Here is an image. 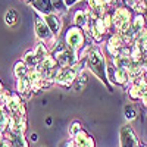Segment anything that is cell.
Here are the masks:
<instances>
[{
    "label": "cell",
    "mask_w": 147,
    "mask_h": 147,
    "mask_svg": "<svg viewBox=\"0 0 147 147\" xmlns=\"http://www.w3.org/2000/svg\"><path fill=\"white\" fill-rule=\"evenodd\" d=\"M87 66L91 72H94L105 84H106V68H105V59L99 52H90L87 57ZM107 85V84H106Z\"/></svg>",
    "instance_id": "cell-1"
},
{
    "label": "cell",
    "mask_w": 147,
    "mask_h": 147,
    "mask_svg": "<svg viewBox=\"0 0 147 147\" xmlns=\"http://www.w3.org/2000/svg\"><path fill=\"white\" fill-rule=\"evenodd\" d=\"M53 57L57 60V63L60 66H72L74 63H75V55H74V50L72 49H69L68 46H59L57 49H55L53 52Z\"/></svg>",
    "instance_id": "cell-2"
},
{
    "label": "cell",
    "mask_w": 147,
    "mask_h": 147,
    "mask_svg": "<svg viewBox=\"0 0 147 147\" xmlns=\"http://www.w3.org/2000/svg\"><path fill=\"white\" fill-rule=\"evenodd\" d=\"M84 34L81 31L80 27H72L66 31V46L69 49H72L74 52L80 50V49L84 46Z\"/></svg>",
    "instance_id": "cell-3"
},
{
    "label": "cell",
    "mask_w": 147,
    "mask_h": 147,
    "mask_svg": "<svg viewBox=\"0 0 147 147\" xmlns=\"http://www.w3.org/2000/svg\"><path fill=\"white\" fill-rule=\"evenodd\" d=\"M112 21L115 24V27L121 31V32H125L129 27V22H131V12L127 7H119L115 10V13L112 16Z\"/></svg>",
    "instance_id": "cell-4"
},
{
    "label": "cell",
    "mask_w": 147,
    "mask_h": 147,
    "mask_svg": "<svg viewBox=\"0 0 147 147\" xmlns=\"http://www.w3.org/2000/svg\"><path fill=\"white\" fill-rule=\"evenodd\" d=\"M77 66H66V68H60L57 77H56V82H59L63 87H69V85L75 81L77 75L81 72L80 69H75Z\"/></svg>",
    "instance_id": "cell-5"
},
{
    "label": "cell",
    "mask_w": 147,
    "mask_h": 147,
    "mask_svg": "<svg viewBox=\"0 0 147 147\" xmlns=\"http://www.w3.org/2000/svg\"><path fill=\"white\" fill-rule=\"evenodd\" d=\"M121 147H138V138L129 125L121 129Z\"/></svg>",
    "instance_id": "cell-6"
},
{
    "label": "cell",
    "mask_w": 147,
    "mask_h": 147,
    "mask_svg": "<svg viewBox=\"0 0 147 147\" xmlns=\"http://www.w3.org/2000/svg\"><path fill=\"white\" fill-rule=\"evenodd\" d=\"M25 116L22 115H10V121H9V129L12 134H24L25 132Z\"/></svg>",
    "instance_id": "cell-7"
},
{
    "label": "cell",
    "mask_w": 147,
    "mask_h": 147,
    "mask_svg": "<svg viewBox=\"0 0 147 147\" xmlns=\"http://www.w3.org/2000/svg\"><path fill=\"white\" fill-rule=\"evenodd\" d=\"M35 34L40 40H49L52 37V30L49 28V25L46 24V21L37 18L35 19Z\"/></svg>",
    "instance_id": "cell-8"
},
{
    "label": "cell",
    "mask_w": 147,
    "mask_h": 147,
    "mask_svg": "<svg viewBox=\"0 0 147 147\" xmlns=\"http://www.w3.org/2000/svg\"><path fill=\"white\" fill-rule=\"evenodd\" d=\"M75 146L77 147H94V140L91 136H88V132L85 131H80L77 136H75Z\"/></svg>",
    "instance_id": "cell-9"
},
{
    "label": "cell",
    "mask_w": 147,
    "mask_h": 147,
    "mask_svg": "<svg viewBox=\"0 0 147 147\" xmlns=\"http://www.w3.org/2000/svg\"><path fill=\"white\" fill-rule=\"evenodd\" d=\"M88 5L91 7V16L94 19L105 15V0H88Z\"/></svg>",
    "instance_id": "cell-10"
},
{
    "label": "cell",
    "mask_w": 147,
    "mask_h": 147,
    "mask_svg": "<svg viewBox=\"0 0 147 147\" xmlns=\"http://www.w3.org/2000/svg\"><path fill=\"white\" fill-rule=\"evenodd\" d=\"M16 88H18V93H19L21 96H25V97H28V96H30V91H32L30 78H27V77H25V78H18Z\"/></svg>",
    "instance_id": "cell-11"
},
{
    "label": "cell",
    "mask_w": 147,
    "mask_h": 147,
    "mask_svg": "<svg viewBox=\"0 0 147 147\" xmlns=\"http://www.w3.org/2000/svg\"><path fill=\"white\" fill-rule=\"evenodd\" d=\"M44 21L46 24L49 25V28L52 30V32L55 35L59 34V30H60V21L56 15H52V13H49V15H44Z\"/></svg>",
    "instance_id": "cell-12"
},
{
    "label": "cell",
    "mask_w": 147,
    "mask_h": 147,
    "mask_svg": "<svg viewBox=\"0 0 147 147\" xmlns=\"http://www.w3.org/2000/svg\"><path fill=\"white\" fill-rule=\"evenodd\" d=\"M74 21H75L77 27L88 30V25H87L88 19H87V12H85V10H78L75 13V16H74Z\"/></svg>",
    "instance_id": "cell-13"
},
{
    "label": "cell",
    "mask_w": 147,
    "mask_h": 147,
    "mask_svg": "<svg viewBox=\"0 0 147 147\" xmlns=\"http://www.w3.org/2000/svg\"><path fill=\"white\" fill-rule=\"evenodd\" d=\"M28 72H30V69L25 62H18L15 65V77L16 78H25L28 75Z\"/></svg>",
    "instance_id": "cell-14"
},
{
    "label": "cell",
    "mask_w": 147,
    "mask_h": 147,
    "mask_svg": "<svg viewBox=\"0 0 147 147\" xmlns=\"http://www.w3.org/2000/svg\"><path fill=\"white\" fill-rule=\"evenodd\" d=\"M88 77H87V74L85 72H80L78 75H77V78H75V91H81L85 85H87V82H88V80H87Z\"/></svg>",
    "instance_id": "cell-15"
},
{
    "label": "cell",
    "mask_w": 147,
    "mask_h": 147,
    "mask_svg": "<svg viewBox=\"0 0 147 147\" xmlns=\"http://www.w3.org/2000/svg\"><path fill=\"white\" fill-rule=\"evenodd\" d=\"M10 143H12V147H28L27 140L24 138L22 134H13V137L10 138Z\"/></svg>",
    "instance_id": "cell-16"
},
{
    "label": "cell",
    "mask_w": 147,
    "mask_h": 147,
    "mask_svg": "<svg viewBox=\"0 0 147 147\" xmlns=\"http://www.w3.org/2000/svg\"><path fill=\"white\" fill-rule=\"evenodd\" d=\"M16 21H18V13L13 9H9L6 12V15H5V22L7 24L9 27H12V25H15V24H16Z\"/></svg>",
    "instance_id": "cell-17"
},
{
    "label": "cell",
    "mask_w": 147,
    "mask_h": 147,
    "mask_svg": "<svg viewBox=\"0 0 147 147\" xmlns=\"http://www.w3.org/2000/svg\"><path fill=\"white\" fill-rule=\"evenodd\" d=\"M24 62H25L28 66H31V68H35L37 65L40 63L34 52H27V53H25V59H24Z\"/></svg>",
    "instance_id": "cell-18"
},
{
    "label": "cell",
    "mask_w": 147,
    "mask_h": 147,
    "mask_svg": "<svg viewBox=\"0 0 147 147\" xmlns=\"http://www.w3.org/2000/svg\"><path fill=\"white\" fill-rule=\"evenodd\" d=\"M9 121H10V116L6 115L3 106L0 105V131H3V129L6 128V125L9 124Z\"/></svg>",
    "instance_id": "cell-19"
},
{
    "label": "cell",
    "mask_w": 147,
    "mask_h": 147,
    "mask_svg": "<svg viewBox=\"0 0 147 147\" xmlns=\"http://www.w3.org/2000/svg\"><path fill=\"white\" fill-rule=\"evenodd\" d=\"M34 53H35L37 59H38V62H41L43 59H46V57H47V49H46V46H44V44H38V46L35 47Z\"/></svg>",
    "instance_id": "cell-20"
},
{
    "label": "cell",
    "mask_w": 147,
    "mask_h": 147,
    "mask_svg": "<svg viewBox=\"0 0 147 147\" xmlns=\"http://www.w3.org/2000/svg\"><path fill=\"white\" fill-rule=\"evenodd\" d=\"M143 27H144V18H143V15H137L132 21V28L136 32H138V31H141Z\"/></svg>",
    "instance_id": "cell-21"
},
{
    "label": "cell",
    "mask_w": 147,
    "mask_h": 147,
    "mask_svg": "<svg viewBox=\"0 0 147 147\" xmlns=\"http://www.w3.org/2000/svg\"><path fill=\"white\" fill-rule=\"evenodd\" d=\"M124 112H125V118H127V119H129V121H131V119H134V118H136V115H137V110H136V107L131 106V105L125 106Z\"/></svg>",
    "instance_id": "cell-22"
},
{
    "label": "cell",
    "mask_w": 147,
    "mask_h": 147,
    "mask_svg": "<svg viewBox=\"0 0 147 147\" xmlns=\"http://www.w3.org/2000/svg\"><path fill=\"white\" fill-rule=\"evenodd\" d=\"M82 128H81V124H80V122L77 121V122H74V124L71 125V128H69V134H71V136H74V137H75L77 136V134L81 131Z\"/></svg>",
    "instance_id": "cell-23"
},
{
    "label": "cell",
    "mask_w": 147,
    "mask_h": 147,
    "mask_svg": "<svg viewBox=\"0 0 147 147\" xmlns=\"http://www.w3.org/2000/svg\"><path fill=\"white\" fill-rule=\"evenodd\" d=\"M140 96H141V93H140L138 85H134V87L129 90V99H132V100H137Z\"/></svg>",
    "instance_id": "cell-24"
},
{
    "label": "cell",
    "mask_w": 147,
    "mask_h": 147,
    "mask_svg": "<svg viewBox=\"0 0 147 147\" xmlns=\"http://www.w3.org/2000/svg\"><path fill=\"white\" fill-rule=\"evenodd\" d=\"M53 3V7H57L60 10H63V5H62V0H52Z\"/></svg>",
    "instance_id": "cell-25"
},
{
    "label": "cell",
    "mask_w": 147,
    "mask_h": 147,
    "mask_svg": "<svg viewBox=\"0 0 147 147\" xmlns=\"http://www.w3.org/2000/svg\"><path fill=\"white\" fill-rule=\"evenodd\" d=\"M30 141H32V143H37V141H38V136H37L35 132L30 134Z\"/></svg>",
    "instance_id": "cell-26"
},
{
    "label": "cell",
    "mask_w": 147,
    "mask_h": 147,
    "mask_svg": "<svg viewBox=\"0 0 147 147\" xmlns=\"http://www.w3.org/2000/svg\"><path fill=\"white\" fill-rule=\"evenodd\" d=\"M77 2H78V0H63V3H65L66 7H71L74 3H77Z\"/></svg>",
    "instance_id": "cell-27"
},
{
    "label": "cell",
    "mask_w": 147,
    "mask_h": 147,
    "mask_svg": "<svg viewBox=\"0 0 147 147\" xmlns=\"http://www.w3.org/2000/svg\"><path fill=\"white\" fill-rule=\"evenodd\" d=\"M0 147H12V144L7 141V138H5V141H3L2 144H0Z\"/></svg>",
    "instance_id": "cell-28"
},
{
    "label": "cell",
    "mask_w": 147,
    "mask_h": 147,
    "mask_svg": "<svg viewBox=\"0 0 147 147\" xmlns=\"http://www.w3.org/2000/svg\"><path fill=\"white\" fill-rule=\"evenodd\" d=\"M46 124H47V125H52V118H47V119H46Z\"/></svg>",
    "instance_id": "cell-29"
},
{
    "label": "cell",
    "mask_w": 147,
    "mask_h": 147,
    "mask_svg": "<svg viewBox=\"0 0 147 147\" xmlns=\"http://www.w3.org/2000/svg\"><path fill=\"white\" fill-rule=\"evenodd\" d=\"M125 3H128V5H134V3H136V0H125Z\"/></svg>",
    "instance_id": "cell-30"
},
{
    "label": "cell",
    "mask_w": 147,
    "mask_h": 147,
    "mask_svg": "<svg viewBox=\"0 0 147 147\" xmlns=\"http://www.w3.org/2000/svg\"><path fill=\"white\" fill-rule=\"evenodd\" d=\"M2 91H3V85H2V82H0V94H2Z\"/></svg>",
    "instance_id": "cell-31"
},
{
    "label": "cell",
    "mask_w": 147,
    "mask_h": 147,
    "mask_svg": "<svg viewBox=\"0 0 147 147\" xmlns=\"http://www.w3.org/2000/svg\"><path fill=\"white\" fill-rule=\"evenodd\" d=\"M146 34H147V30H146Z\"/></svg>",
    "instance_id": "cell-32"
}]
</instances>
